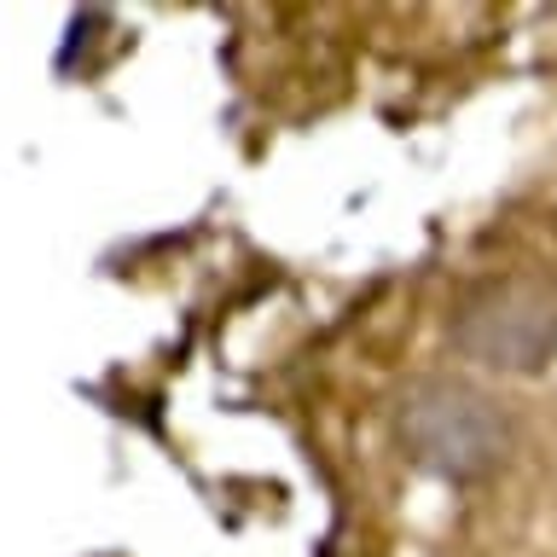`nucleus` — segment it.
<instances>
[{
  "instance_id": "f257e3e1",
  "label": "nucleus",
  "mask_w": 557,
  "mask_h": 557,
  "mask_svg": "<svg viewBox=\"0 0 557 557\" xmlns=\"http://www.w3.org/2000/svg\"><path fill=\"white\" fill-rule=\"evenodd\" d=\"M395 447L412 470L447 487H476L499 476L517 453V418L511 407L470 377H412L395 400Z\"/></svg>"
},
{
  "instance_id": "f03ea898",
  "label": "nucleus",
  "mask_w": 557,
  "mask_h": 557,
  "mask_svg": "<svg viewBox=\"0 0 557 557\" xmlns=\"http://www.w3.org/2000/svg\"><path fill=\"white\" fill-rule=\"evenodd\" d=\"M447 348L482 372L540 377L557 360V285L546 273H482L453 290Z\"/></svg>"
},
{
  "instance_id": "7ed1b4c3",
  "label": "nucleus",
  "mask_w": 557,
  "mask_h": 557,
  "mask_svg": "<svg viewBox=\"0 0 557 557\" xmlns=\"http://www.w3.org/2000/svg\"><path fill=\"white\" fill-rule=\"evenodd\" d=\"M116 29V17L104 12V7H82V12H70V24H64V47H59V59H52V70H59L64 82H76V76H94L99 70V41Z\"/></svg>"
}]
</instances>
